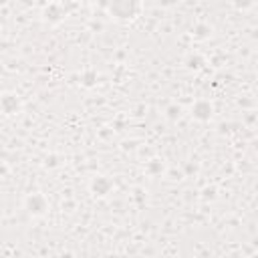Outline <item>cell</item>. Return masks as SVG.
<instances>
[{
	"label": "cell",
	"instance_id": "2",
	"mask_svg": "<svg viewBox=\"0 0 258 258\" xmlns=\"http://www.w3.org/2000/svg\"><path fill=\"white\" fill-rule=\"evenodd\" d=\"M137 10H139V4H127V2H117V4H111L109 6V12L113 16H123V18L135 16Z\"/></svg>",
	"mask_w": 258,
	"mask_h": 258
},
{
	"label": "cell",
	"instance_id": "1",
	"mask_svg": "<svg viewBox=\"0 0 258 258\" xmlns=\"http://www.w3.org/2000/svg\"><path fill=\"white\" fill-rule=\"evenodd\" d=\"M0 109L4 115H14L20 111V101H18V95H12V93H6L0 97Z\"/></svg>",
	"mask_w": 258,
	"mask_h": 258
},
{
	"label": "cell",
	"instance_id": "3",
	"mask_svg": "<svg viewBox=\"0 0 258 258\" xmlns=\"http://www.w3.org/2000/svg\"><path fill=\"white\" fill-rule=\"evenodd\" d=\"M26 208H28L30 214L40 216V214H44V210H46V200H44L40 194H32V196L26 198Z\"/></svg>",
	"mask_w": 258,
	"mask_h": 258
}]
</instances>
